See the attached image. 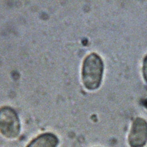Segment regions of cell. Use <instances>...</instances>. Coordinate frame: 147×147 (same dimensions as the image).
<instances>
[{
  "mask_svg": "<svg viewBox=\"0 0 147 147\" xmlns=\"http://www.w3.org/2000/svg\"><path fill=\"white\" fill-rule=\"evenodd\" d=\"M130 147H144L147 143V122L143 118H136L133 122L128 136Z\"/></svg>",
  "mask_w": 147,
  "mask_h": 147,
  "instance_id": "3957f363",
  "label": "cell"
},
{
  "mask_svg": "<svg viewBox=\"0 0 147 147\" xmlns=\"http://www.w3.org/2000/svg\"><path fill=\"white\" fill-rule=\"evenodd\" d=\"M103 71V63L100 57L92 53L84 60L82 77L85 87L93 90L98 88L101 83Z\"/></svg>",
  "mask_w": 147,
  "mask_h": 147,
  "instance_id": "6da1fadb",
  "label": "cell"
},
{
  "mask_svg": "<svg viewBox=\"0 0 147 147\" xmlns=\"http://www.w3.org/2000/svg\"><path fill=\"white\" fill-rule=\"evenodd\" d=\"M142 73L143 76L147 83V55L145 57L143 61V66H142Z\"/></svg>",
  "mask_w": 147,
  "mask_h": 147,
  "instance_id": "5b68a950",
  "label": "cell"
},
{
  "mask_svg": "<svg viewBox=\"0 0 147 147\" xmlns=\"http://www.w3.org/2000/svg\"><path fill=\"white\" fill-rule=\"evenodd\" d=\"M58 143V138L55 134L45 133L33 139L26 147H57Z\"/></svg>",
  "mask_w": 147,
  "mask_h": 147,
  "instance_id": "277c9868",
  "label": "cell"
},
{
  "mask_svg": "<svg viewBox=\"0 0 147 147\" xmlns=\"http://www.w3.org/2000/svg\"><path fill=\"white\" fill-rule=\"evenodd\" d=\"M20 122L16 112L11 107L0 109V132L7 138H15L20 132Z\"/></svg>",
  "mask_w": 147,
  "mask_h": 147,
  "instance_id": "7a4b0ae2",
  "label": "cell"
}]
</instances>
